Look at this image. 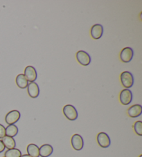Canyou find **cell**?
<instances>
[{"instance_id":"603a6c76","label":"cell","mask_w":142,"mask_h":157,"mask_svg":"<svg viewBox=\"0 0 142 157\" xmlns=\"http://www.w3.org/2000/svg\"><path fill=\"white\" fill-rule=\"evenodd\" d=\"M139 157H142V154H141V155H140V156H139Z\"/></svg>"},{"instance_id":"4fadbf2b","label":"cell","mask_w":142,"mask_h":157,"mask_svg":"<svg viewBox=\"0 0 142 157\" xmlns=\"http://www.w3.org/2000/svg\"><path fill=\"white\" fill-rule=\"evenodd\" d=\"M40 156L41 157H48L52 154L53 151V148L52 146L49 144L42 145L39 147Z\"/></svg>"},{"instance_id":"ac0fdd59","label":"cell","mask_w":142,"mask_h":157,"mask_svg":"<svg viewBox=\"0 0 142 157\" xmlns=\"http://www.w3.org/2000/svg\"><path fill=\"white\" fill-rule=\"evenodd\" d=\"M21 156V151L17 148L8 150L4 154V157H20Z\"/></svg>"},{"instance_id":"9a60e30c","label":"cell","mask_w":142,"mask_h":157,"mask_svg":"<svg viewBox=\"0 0 142 157\" xmlns=\"http://www.w3.org/2000/svg\"><path fill=\"white\" fill-rule=\"evenodd\" d=\"M2 141L4 143L5 147L7 148L8 150H10V149L15 148L16 146L15 140L13 137L5 136L4 138H2Z\"/></svg>"},{"instance_id":"8fae6325","label":"cell","mask_w":142,"mask_h":157,"mask_svg":"<svg viewBox=\"0 0 142 157\" xmlns=\"http://www.w3.org/2000/svg\"><path fill=\"white\" fill-rule=\"evenodd\" d=\"M90 33H91V36L93 39L94 40H99L102 37L103 33V26L101 24H97L92 26L91 28V31H90Z\"/></svg>"},{"instance_id":"7402d4cb","label":"cell","mask_w":142,"mask_h":157,"mask_svg":"<svg viewBox=\"0 0 142 157\" xmlns=\"http://www.w3.org/2000/svg\"><path fill=\"white\" fill-rule=\"evenodd\" d=\"M20 157H31V156H29V154H24V155H22Z\"/></svg>"},{"instance_id":"ba28073f","label":"cell","mask_w":142,"mask_h":157,"mask_svg":"<svg viewBox=\"0 0 142 157\" xmlns=\"http://www.w3.org/2000/svg\"><path fill=\"white\" fill-rule=\"evenodd\" d=\"M97 142L100 147L103 148H107L110 145V139L108 135L105 132H100L97 135Z\"/></svg>"},{"instance_id":"d6986e66","label":"cell","mask_w":142,"mask_h":157,"mask_svg":"<svg viewBox=\"0 0 142 157\" xmlns=\"http://www.w3.org/2000/svg\"><path fill=\"white\" fill-rule=\"evenodd\" d=\"M134 130L135 133L139 135V136H142V122L138 121L135 123L133 125Z\"/></svg>"},{"instance_id":"8992f818","label":"cell","mask_w":142,"mask_h":157,"mask_svg":"<svg viewBox=\"0 0 142 157\" xmlns=\"http://www.w3.org/2000/svg\"><path fill=\"white\" fill-rule=\"evenodd\" d=\"M71 143H72V147L76 151H80L83 148L84 141L83 137L80 134H73L71 139Z\"/></svg>"},{"instance_id":"6da1fadb","label":"cell","mask_w":142,"mask_h":157,"mask_svg":"<svg viewBox=\"0 0 142 157\" xmlns=\"http://www.w3.org/2000/svg\"><path fill=\"white\" fill-rule=\"evenodd\" d=\"M120 80L123 86L125 89L132 87L134 84V78L132 74L129 71H124L120 75Z\"/></svg>"},{"instance_id":"5b68a950","label":"cell","mask_w":142,"mask_h":157,"mask_svg":"<svg viewBox=\"0 0 142 157\" xmlns=\"http://www.w3.org/2000/svg\"><path fill=\"white\" fill-rule=\"evenodd\" d=\"M20 112L18 110H12L7 113L5 117V121L9 124H15V123L20 120Z\"/></svg>"},{"instance_id":"ffe728a7","label":"cell","mask_w":142,"mask_h":157,"mask_svg":"<svg viewBox=\"0 0 142 157\" xmlns=\"http://www.w3.org/2000/svg\"><path fill=\"white\" fill-rule=\"evenodd\" d=\"M6 136V128L0 124V139H2Z\"/></svg>"},{"instance_id":"5bb4252c","label":"cell","mask_w":142,"mask_h":157,"mask_svg":"<svg viewBox=\"0 0 142 157\" xmlns=\"http://www.w3.org/2000/svg\"><path fill=\"white\" fill-rule=\"evenodd\" d=\"M27 153L29 156L31 157H39L40 156V151H39V147L35 144H29L27 146L26 148Z\"/></svg>"},{"instance_id":"e0dca14e","label":"cell","mask_w":142,"mask_h":157,"mask_svg":"<svg viewBox=\"0 0 142 157\" xmlns=\"http://www.w3.org/2000/svg\"><path fill=\"white\" fill-rule=\"evenodd\" d=\"M18 133V128L15 124H9L6 128V136L15 137Z\"/></svg>"},{"instance_id":"3957f363","label":"cell","mask_w":142,"mask_h":157,"mask_svg":"<svg viewBox=\"0 0 142 157\" xmlns=\"http://www.w3.org/2000/svg\"><path fill=\"white\" fill-rule=\"evenodd\" d=\"M76 59L79 64L83 66L89 65L91 62V57L87 53L86 51H79L76 54Z\"/></svg>"},{"instance_id":"7a4b0ae2","label":"cell","mask_w":142,"mask_h":157,"mask_svg":"<svg viewBox=\"0 0 142 157\" xmlns=\"http://www.w3.org/2000/svg\"><path fill=\"white\" fill-rule=\"evenodd\" d=\"M63 113L68 120L75 121L78 118V112L72 105H67L63 107Z\"/></svg>"},{"instance_id":"277c9868","label":"cell","mask_w":142,"mask_h":157,"mask_svg":"<svg viewBox=\"0 0 142 157\" xmlns=\"http://www.w3.org/2000/svg\"><path fill=\"white\" fill-rule=\"evenodd\" d=\"M119 100L121 103L124 105H128L132 101V94L130 89H125L121 91L119 95Z\"/></svg>"},{"instance_id":"2e32d148","label":"cell","mask_w":142,"mask_h":157,"mask_svg":"<svg viewBox=\"0 0 142 157\" xmlns=\"http://www.w3.org/2000/svg\"><path fill=\"white\" fill-rule=\"evenodd\" d=\"M16 84L19 88L26 89L29 85V82L24 74H19L16 78Z\"/></svg>"},{"instance_id":"9c48e42d","label":"cell","mask_w":142,"mask_h":157,"mask_svg":"<svg viewBox=\"0 0 142 157\" xmlns=\"http://www.w3.org/2000/svg\"><path fill=\"white\" fill-rule=\"evenodd\" d=\"M24 76L26 77V80H28V82H32L35 81L37 79V71L34 67L32 66H28L26 67L25 69H24Z\"/></svg>"},{"instance_id":"44dd1931","label":"cell","mask_w":142,"mask_h":157,"mask_svg":"<svg viewBox=\"0 0 142 157\" xmlns=\"http://www.w3.org/2000/svg\"><path fill=\"white\" fill-rule=\"evenodd\" d=\"M5 146L4 145V143H2V140H0V153L2 152V151H4L5 150Z\"/></svg>"},{"instance_id":"30bf717a","label":"cell","mask_w":142,"mask_h":157,"mask_svg":"<svg viewBox=\"0 0 142 157\" xmlns=\"http://www.w3.org/2000/svg\"><path fill=\"white\" fill-rule=\"evenodd\" d=\"M27 92L32 98H36L40 94V89L38 85L35 82H30L27 86Z\"/></svg>"},{"instance_id":"7c38bea8","label":"cell","mask_w":142,"mask_h":157,"mask_svg":"<svg viewBox=\"0 0 142 157\" xmlns=\"http://www.w3.org/2000/svg\"><path fill=\"white\" fill-rule=\"evenodd\" d=\"M142 113V107L140 105H134L128 109V115L131 118H136Z\"/></svg>"},{"instance_id":"52a82bcc","label":"cell","mask_w":142,"mask_h":157,"mask_svg":"<svg viewBox=\"0 0 142 157\" xmlns=\"http://www.w3.org/2000/svg\"><path fill=\"white\" fill-rule=\"evenodd\" d=\"M134 52L130 47H125L121 50L120 53V59L123 62L128 63L130 62L133 58Z\"/></svg>"}]
</instances>
